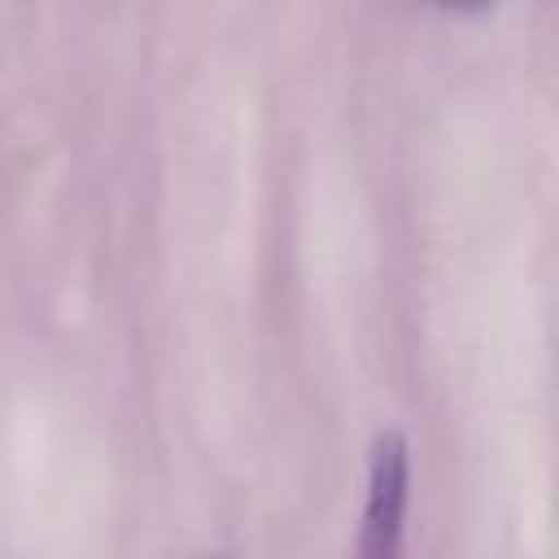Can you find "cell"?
<instances>
[{
  "label": "cell",
  "instance_id": "obj_1",
  "mask_svg": "<svg viewBox=\"0 0 559 559\" xmlns=\"http://www.w3.org/2000/svg\"><path fill=\"white\" fill-rule=\"evenodd\" d=\"M406 498H411V445L397 428H389L371 445L367 498H362V524H358V559H402Z\"/></svg>",
  "mask_w": 559,
  "mask_h": 559
}]
</instances>
